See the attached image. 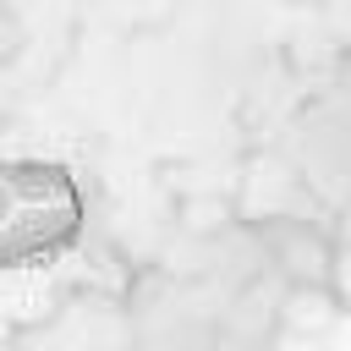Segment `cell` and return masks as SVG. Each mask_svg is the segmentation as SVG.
Here are the masks:
<instances>
[{
  "instance_id": "6da1fadb",
  "label": "cell",
  "mask_w": 351,
  "mask_h": 351,
  "mask_svg": "<svg viewBox=\"0 0 351 351\" xmlns=\"http://www.w3.org/2000/svg\"><path fill=\"white\" fill-rule=\"evenodd\" d=\"M82 230L77 181L44 159H0V263H44Z\"/></svg>"
}]
</instances>
